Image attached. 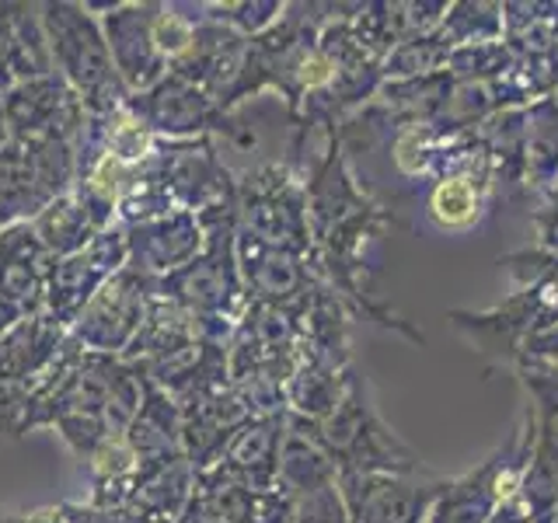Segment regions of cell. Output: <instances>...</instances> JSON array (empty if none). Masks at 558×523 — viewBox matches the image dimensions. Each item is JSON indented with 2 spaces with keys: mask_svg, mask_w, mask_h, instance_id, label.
I'll return each mask as SVG.
<instances>
[{
  "mask_svg": "<svg viewBox=\"0 0 558 523\" xmlns=\"http://www.w3.org/2000/svg\"><path fill=\"white\" fill-rule=\"evenodd\" d=\"M66 523H136L126 510H98L92 502H60Z\"/></svg>",
  "mask_w": 558,
  "mask_h": 523,
  "instance_id": "836d02e7",
  "label": "cell"
},
{
  "mask_svg": "<svg viewBox=\"0 0 558 523\" xmlns=\"http://www.w3.org/2000/svg\"><path fill=\"white\" fill-rule=\"evenodd\" d=\"M11 144V133H8V119H4V101H0V147Z\"/></svg>",
  "mask_w": 558,
  "mask_h": 523,
  "instance_id": "74e56055",
  "label": "cell"
},
{
  "mask_svg": "<svg viewBox=\"0 0 558 523\" xmlns=\"http://www.w3.org/2000/svg\"><path fill=\"white\" fill-rule=\"evenodd\" d=\"M248 418H252V412L238 398L231 384L220 391H209L196 401H189V405H182V436H179L182 458L192 464L196 475L214 471L223 447L231 443V436L248 423Z\"/></svg>",
  "mask_w": 558,
  "mask_h": 523,
  "instance_id": "e0dca14e",
  "label": "cell"
},
{
  "mask_svg": "<svg viewBox=\"0 0 558 523\" xmlns=\"http://www.w3.org/2000/svg\"><path fill=\"white\" fill-rule=\"evenodd\" d=\"M101 17L119 81L130 95H140L171 74L192 49L196 25L174 8V0H144V4H87Z\"/></svg>",
  "mask_w": 558,
  "mask_h": 523,
  "instance_id": "277c9868",
  "label": "cell"
},
{
  "mask_svg": "<svg viewBox=\"0 0 558 523\" xmlns=\"http://www.w3.org/2000/svg\"><path fill=\"white\" fill-rule=\"evenodd\" d=\"M450 60V42L440 32L433 35H418V39L398 42L380 63V77L384 81H415V77H429L447 70Z\"/></svg>",
  "mask_w": 558,
  "mask_h": 523,
  "instance_id": "f546056e",
  "label": "cell"
},
{
  "mask_svg": "<svg viewBox=\"0 0 558 523\" xmlns=\"http://www.w3.org/2000/svg\"><path fill=\"white\" fill-rule=\"evenodd\" d=\"M520 384L531 398V423L534 443L558 458V366L537 356L520 360Z\"/></svg>",
  "mask_w": 558,
  "mask_h": 523,
  "instance_id": "f1b7e54d",
  "label": "cell"
},
{
  "mask_svg": "<svg viewBox=\"0 0 558 523\" xmlns=\"http://www.w3.org/2000/svg\"><path fill=\"white\" fill-rule=\"evenodd\" d=\"M325 154L304 174L307 182V220H311V266L325 287L336 290L353 314H363L384 328H395L398 336L423 345V331H415L409 321H401L388 307L374 304L363 290V244L371 241L380 227H395L391 209L377 206L360 188L349 154L339 139V130L325 133Z\"/></svg>",
  "mask_w": 558,
  "mask_h": 523,
  "instance_id": "6da1fadb",
  "label": "cell"
},
{
  "mask_svg": "<svg viewBox=\"0 0 558 523\" xmlns=\"http://www.w3.org/2000/svg\"><path fill=\"white\" fill-rule=\"evenodd\" d=\"M122 436H126V443L133 447L140 464L171 458V453H182L179 450V436H182V409H179V401L168 398L147 377V384H144V405H140L136 418H133L130 429L122 433Z\"/></svg>",
  "mask_w": 558,
  "mask_h": 523,
  "instance_id": "d4e9b609",
  "label": "cell"
},
{
  "mask_svg": "<svg viewBox=\"0 0 558 523\" xmlns=\"http://www.w3.org/2000/svg\"><path fill=\"white\" fill-rule=\"evenodd\" d=\"M238 231L311 258L314 241L304 174L287 161H269L238 174Z\"/></svg>",
  "mask_w": 558,
  "mask_h": 523,
  "instance_id": "8992f818",
  "label": "cell"
},
{
  "mask_svg": "<svg viewBox=\"0 0 558 523\" xmlns=\"http://www.w3.org/2000/svg\"><path fill=\"white\" fill-rule=\"evenodd\" d=\"M283 436H287V412L252 415L231 436V443L223 447L214 471L238 485L258 488V492L279 488V450H283Z\"/></svg>",
  "mask_w": 558,
  "mask_h": 523,
  "instance_id": "ac0fdd59",
  "label": "cell"
},
{
  "mask_svg": "<svg viewBox=\"0 0 558 523\" xmlns=\"http://www.w3.org/2000/svg\"><path fill=\"white\" fill-rule=\"evenodd\" d=\"M43 377L35 380H0V433L11 440H22V426L32 405V394Z\"/></svg>",
  "mask_w": 558,
  "mask_h": 523,
  "instance_id": "d6a6232c",
  "label": "cell"
},
{
  "mask_svg": "<svg viewBox=\"0 0 558 523\" xmlns=\"http://www.w3.org/2000/svg\"><path fill=\"white\" fill-rule=\"evenodd\" d=\"M52 255L35 238L32 223L0 231V336L17 321L43 314Z\"/></svg>",
  "mask_w": 558,
  "mask_h": 523,
  "instance_id": "9a60e30c",
  "label": "cell"
},
{
  "mask_svg": "<svg viewBox=\"0 0 558 523\" xmlns=\"http://www.w3.org/2000/svg\"><path fill=\"white\" fill-rule=\"evenodd\" d=\"M157 296V279L122 266L109 283H105L92 304L81 311V318L70 328L84 353H101V356H122L136 339V331L144 328V318Z\"/></svg>",
  "mask_w": 558,
  "mask_h": 523,
  "instance_id": "9c48e42d",
  "label": "cell"
},
{
  "mask_svg": "<svg viewBox=\"0 0 558 523\" xmlns=\"http://www.w3.org/2000/svg\"><path fill=\"white\" fill-rule=\"evenodd\" d=\"M174 8H179L189 22H209L220 28H231L244 35V39H255V35L272 28L287 11L283 0H227V4H220V0H199V4L174 0Z\"/></svg>",
  "mask_w": 558,
  "mask_h": 523,
  "instance_id": "83f0119b",
  "label": "cell"
},
{
  "mask_svg": "<svg viewBox=\"0 0 558 523\" xmlns=\"http://www.w3.org/2000/svg\"><path fill=\"white\" fill-rule=\"evenodd\" d=\"M70 331L49 314H32L0 336V380H35L60 356Z\"/></svg>",
  "mask_w": 558,
  "mask_h": 523,
  "instance_id": "7402d4cb",
  "label": "cell"
},
{
  "mask_svg": "<svg viewBox=\"0 0 558 523\" xmlns=\"http://www.w3.org/2000/svg\"><path fill=\"white\" fill-rule=\"evenodd\" d=\"M339 485V467L322 450V443L287 412V436L279 450V488L296 502L318 488Z\"/></svg>",
  "mask_w": 558,
  "mask_h": 523,
  "instance_id": "cb8c5ba5",
  "label": "cell"
},
{
  "mask_svg": "<svg viewBox=\"0 0 558 523\" xmlns=\"http://www.w3.org/2000/svg\"><path fill=\"white\" fill-rule=\"evenodd\" d=\"M534 453V423L523 409L520 423L488 458L458 478H444L429 506V523H488L499 506L517 492Z\"/></svg>",
  "mask_w": 558,
  "mask_h": 523,
  "instance_id": "52a82bcc",
  "label": "cell"
},
{
  "mask_svg": "<svg viewBox=\"0 0 558 523\" xmlns=\"http://www.w3.org/2000/svg\"><path fill=\"white\" fill-rule=\"evenodd\" d=\"M126 109L157 139L214 136L238 147H255V136L244 130V122H238V115L223 112L206 92H199L196 84H189L179 74H168L147 92L130 95Z\"/></svg>",
  "mask_w": 558,
  "mask_h": 523,
  "instance_id": "ba28073f",
  "label": "cell"
},
{
  "mask_svg": "<svg viewBox=\"0 0 558 523\" xmlns=\"http://www.w3.org/2000/svg\"><path fill=\"white\" fill-rule=\"evenodd\" d=\"M52 203L28 144L0 147V231L14 223H32Z\"/></svg>",
  "mask_w": 558,
  "mask_h": 523,
  "instance_id": "603a6c76",
  "label": "cell"
},
{
  "mask_svg": "<svg viewBox=\"0 0 558 523\" xmlns=\"http://www.w3.org/2000/svg\"><path fill=\"white\" fill-rule=\"evenodd\" d=\"M192 502L217 523H293V499L283 488L258 492V488L238 485L217 471H206L196 478Z\"/></svg>",
  "mask_w": 558,
  "mask_h": 523,
  "instance_id": "ffe728a7",
  "label": "cell"
},
{
  "mask_svg": "<svg viewBox=\"0 0 558 523\" xmlns=\"http://www.w3.org/2000/svg\"><path fill=\"white\" fill-rule=\"evenodd\" d=\"M179 523H217V520H209L196 502H189V510H185V516Z\"/></svg>",
  "mask_w": 558,
  "mask_h": 523,
  "instance_id": "8d00e7d4",
  "label": "cell"
},
{
  "mask_svg": "<svg viewBox=\"0 0 558 523\" xmlns=\"http://www.w3.org/2000/svg\"><path fill=\"white\" fill-rule=\"evenodd\" d=\"M32 231L52 258H66V255L87 248V244H92L101 231H109V227H101V220L87 209V203L77 196V192H66V196L52 199L43 214L32 220Z\"/></svg>",
  "mask_w": 558,
  "mask_h": 523,
  "instance_id": "4316f807",
  "label": "cell"
},
{
  "mask_svg": "<svg viewBox=\"0 0 558 523\" xmlns=\"http://www.w3.org/2000/svg\"><path fill=\"white\" fill-rule=\"evenodd\" d=\"M126 231V266L150 279H165L185 269L203 252V223L189 209H171L168 217H157Z\"/></svg>",
  "mask_w": 558,
  "mask_h": 523,
  "instance_id": "2e32d148",
  "label": "cell"
},
{
  "mask_svg": "<svg viewBox=\"0 0 558 523\" xmlns=\"http://www.w3.org/2000/svg\"><path fill=\"white\" fill-rule=\"evenodd\" d=\"M444 475H339L349 523H429V506Z\"/></svg>",
  "mask_w": 558,
  "mask_h": 523,
  "instance_id": "5bb4252c",
  "label": "cell"
},
{
  "mask_svg": "<svg viewBox=\"0 0 558 523\" xmlns=\"http://www.w3.org/2000/svg\"><path fill=\"white\" fill-rule=\"evenodd\" d=\"M296 423L322 443L339 475H418V471H429L423 458L380 418L356 366L345 377V391L336 412L322 423H307V418H296Z\"/></svg>",
  "mask_w": 558,
  "mask_h": 523,
  "instance_id": "3957f363",
  "label": "cell"
},
{
  "mask_svg": "<svg viewBox=\"0 0 558 523\" xmlns=\"http://www.w3.org/2000/svg\"><path fill=\"white\" fill-rule=\"evenodd\" d=\"M0 523H66L60 506H39V510L25 513H0Z\"/></svg>",
  "mask_w": 558,
  "mask_h": 523,
  "instance_id": "d590c367",
  "label": "cell"
},
{
  "mask_svg": "<svg viewBox=\"0 0 558 523\" xmlns=\"http://www.w3.org/2000/svg\"><path fill=\"white\" fill-rule=\"evenodd\" d=\"M122 266H126V231L116 223L109 231H101L87 248L66 258H52L43 311L70 331L81 318V311L92 304V296L109 283Z\"/></svg>",
  "mask_w": 558,
  "mask_h": 523,
  "instance_id": "8fae6325",
  "label": "cell"
},
{
  "mask_svg": "<svg viewBox=\"0 0 558 523\" xmlns=\"http://www.w3.org/2000/svg\"><path fill=\"white\" fill-rule=\"evenodd\" d=\"M0 101H4V119L14 144L60 136L77 147V136L87 122V109L60 74L14 84L8 92H0Z\"/></svg>",
  "mask_w": 558,
  "mask_h": 523,
  "instance_id": "7c38bea8",
  "label": "cell"
},
{
  "mask_svg": "<svg viewBox=\"0 0 558 523\" xmlns=\"http://www.w3.org/2000/svg\"><path fill=\"white\" fill-rule=\"evenodd\" d=\"M60 433V440L74 450V458L84 464L92 453L109 440L112 429L109 423H105V415H87V412H74V415H63L57 418V426H52Z\"/></svg>",
  "mask_w": 558,
  "mask_h": 523,
  "instance_id": "1f68e13d",
  "label": "cell"
},
{
  "mask_svg": "<svg viewBox=\"0 0 558 523\" xmlns=\"http://www.w3.org/2000/svg\"><path fill=\"white\" fill-rule=\"evenodd\" d=\"M39 17L52 70L74 87L87 115L119 112L130 92L119 81V70L101 32V17L77 0H46V4H39Z\"/></svg>",
  "mask_w": 558,
  "mask_h": 523,
  "instance_id": "5b68a950",
  "label": "cell"
},
{
  "mask_svg": "<svg viewBox=\"0 0 558 523\" xmlns=\"http://www.w3.org/2000/svg\"><path fill=\"white\" fill-rule=\"evenodd\" d=\"M440 35L450 42V49L499 42V39H506L502 4H450L444 25H440Z\"/></svg>",
  "mask_w": 558,
  "mask_h": 523,
  "instance_id": "4dcf8cb0",
  "label": "cell"
},
{
  "mask_svg": "<svg viewBox=\"0 0 558 523\" xmlns=\"http://www.w3.org/2000/svg\"><path fill=\"white\" fill-rule=\"evenodd\" d=\"M0 25H4V87L57 74L49 57V42L43 32L39 4L25 0H0Z\"/></svg>",
  "mask_w": 558,
  "mask_h": 523,
  "instance_id": "44dd1931",
  "label": "cell"
},
{
  "mask_svg": "<svg viewBox=\"0 0 558 523\" xmlns=\"http://www.w3.org/2000/svg\"><path fill=\"white\" fill-rule=\"evenodd\" d=\"M196 478L199 475L182 453L140 464L126 513L136 523H179L196 496Z\"/></svg>",
  "mask_w": 558,
  "mask_h": 523,
  "instance_id": "d6986e66",
  "label": "cell"
},
{
  "mask_svg": "<svg viewBox=\"0 0 558 523\" xmlns=\"http://www.w3.org/2000/svg\"><path fill=\"white\" fill-rule=\"evenodd\" d=\"M154 161H157V179H161L174 209L203 214V209L231 199L238 192V174L223 165L214 136L157 139Z\"/></svg>",
  "mask_w": 558,
  "mask_h": 523,
  "instance_id": "30bf717a",
  "label": "cell"
},
{
  "mask_svg": "<svg viewBox=\"0 0 558 523\" xmlns=\"http://www.w3.org/2000/svg\"><path fill=\"white\" fill-rule=\"evenodd\" d=\"M196 217L203 223V252L185 269L157 279V296L179 304L196 321L238 325L248 307L238 269V192Z\"/></svg>",
  "mask_w": 558,
  "mask_h": 523,
  "instance_id": "7a4b0ae2",
  "label": "cell"
},
{
  "mask_svg": "<svg viewBox=\"0 0 558 523\" xmlns=\"http://www.w3.org/2000/svg\"><path fill=\"white\" fill-rule=\"evenodd\" d=\"M238 269L248 304H266L290 314H304L314 290L322 287L311 258L262 244L238 231Z\"/></svg>",
  "mask_w": 558,
  "mask_h": 523,
  "instance_id": "4fadbf2b",
  "label": "cell"
},
{
  "mask_svg": "<svg viewBox=\"0 0 558 523\" xmlns=\"http://www.w3.org/2000/svg\"><path fill=\"white\" fill-rule=\"evenodd\" d=\"M488 523H541L531 510H527V506H523V499L513 492L510 499H506L502 506H499V510L493 513V520H488Z\"/></svg>",
  "mask_w": 558,
  "mask_h": 523,
  "instance_id": "e575fe53",
  "label": "cell"
},
{
  "mask_svg": "<svg viewBox=\"0 0 558 523\" xmlns=\"http://www.w3.org/2000/svg\"><path fill=\"white\" fill-rule=\"evenodd\" d=\"M349 370H353V366H349ZM349 370H339V366H331L301 349L293 374L287 380V412L296 418H307V423H322V418L336 412L339 398L345 391Z\"/></svg>",
  "mask_w": 558,
  "mask_h": 523,
  "instance_id": "484cf974",
  "label": "cell"
}]
</instances>
